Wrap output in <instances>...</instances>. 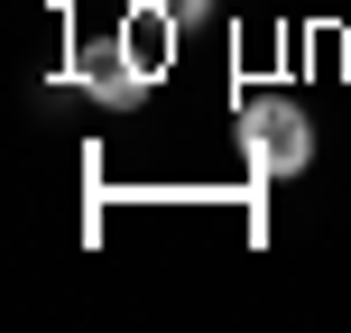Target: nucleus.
Wrapping results in <instances>:
<instances>
[{"label":"nucleus","mask_w":351,"mask_h":333,"mask_svg":"<svg viewBox=\"0 0 351 333\" xmlns=\"http://www.w3.org/2000/svg\"><path fill=\"white\" fill-rule=\"evenodd\" d=\"M241 148H250L259 176H305V167H315V121H305V102L250 93V102H241Z\"/></svg>","instance_id":"nucleus-1"},{"label":"nucleus","mask_w":351,"mask_h":333,"mask_svg":"<svg viewBox=\"0 0 351 333\" xmlns=\"http://www.w3.org/2000/svg\"><path fill=\"white\" fill-rule=\"evenodd\" d=\"M148 84H158V74H148L139 56L121 47V37H111V47H93V56H84V93H93V102H111V111H121V102H139Z\"/></svg>","instance_id":"nucleus-2"},{"label":"nucleus","mask_w":351,"mask_h":333,"mask_svg":"<svg viewBox=\"0 0 351 333\" xmlns=\"http://www.w3.org/2000/svg\"><path fill=\"white\" fill-rule=\"evenodd\" d=\"M167 37H176V19L158 10V0H130V19H121V47H130V56H139V65H148V74H158V65H167Z\"/></svg>","instance_id":"nucleus-3"},{"label":"nucleus","mask_w":351,"mask_h":333,"mask_svg":"<svg viewBox=\"0 0 351 333\" xmlns=\"http://www.w3.org/2000/svg\"><path fill=\"white\" fill-rule=\"evenodd\" d=\"M158 10L176 19V28H204V10H213V0H158Z\"/></svg>","instance_id":"nucleus-4"}]
</instances>
